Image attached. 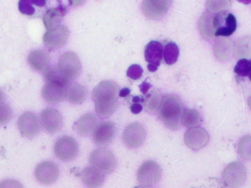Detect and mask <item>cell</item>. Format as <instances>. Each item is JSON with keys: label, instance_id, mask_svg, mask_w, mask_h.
Here are the masks:
<instances>
[{"label": "cell", "instance_id": "obj_1", "mask_svg": "<svg viewBox=\"0 0 251 188\" xmlns=\"http://www.w3.org/2000/svg\"><path fill=\"white\" fill-rule=\"evenodd\" d=\"M119 87L111 81L101 82L94 90L92 98L95 110L100 117L108 118L114 113L118 104Z\"/></svg>", "mask_w": 251, "mask_h": 188}, {"label": "cell", "instance_id": "obj_2", "mask_svg": "<svg viewBox=\"0 0 251 188\" xmlns=\"http://www.w3.org/2000/svg\"><path fill=\"white\" fill-rule=\"evenodd\" d=\"M183 112V103L177 95H167L161 100L159 117L169 129H178Z\"/></svg>", "mask_w": 251, "mask_h": 188}, {"label": "cell", "instance_id": "obj_3", "mask_svg": "<svg viewBox=\"0 0 251 188\" xmlns=\"http://www.w3.org/2000/svg\"><path fill=\"white\" fill-rule=\"evenodd\" d=\"M212 24L215 36H230L236 31L237 26L235 16L226 11L218 12L213 16Z\"/></svg>", "mask_w": 251, "mask_h": 188}, {"label": "cell", "instance_id": "obj_4", "mask_svg": "<svg viewBox=\"0 0 251 188\" xmlns=\"http://www.w3.org/2000/svg\"><path fill=\"white\" fill-rule=\"evenodd\" d=\"M91 164L103 173H111L116 167L114 154L105 148L95 150L90 155Z\"/></svg>", "mask_w": 251, "mask_h": 188}, {"label": "cell", "instance_id": "obj_5", "mask_svg": "<svg viewBox=\"0 0 251 188\" xmlns=\"http://www.w3.org/2000/svg\"><path fill=\"white\" fill-rule=\"evenodd\" d=\"M161 170L159 165L153 161L144 163L138 171V181L143 187H152L159 182Z\"/></svg>", "mask_w": 251, "mask_h": 188}, {"label": "cell", "instance_id": "obj_6", "mask_svg": "<svg viewBox=\"0 0 251 188\" xmlns=\"http://www.w3.org/2000/svg\"><path fill=\"white\" fill-rule=\"evenodd\" d=\"M55 155L62 161H70L78 153V145L71 137L64 136L57 141L54 148Z\"/></svg>", "mask_w": 251, "mask_h": 188}, {"label": "cell", "instance_id": "obj_7", "mask_svg": "<svg viewBox=\"0 0 251 188\" xmlns=\"http://www.w3.org/2000/svg\"><path fill=\"white\" fill-rule=\"evenodd\" d=\"M68 28L64 25H56L48 29L44 35V44L50 49H55L63 47L69 38Z\"/></svg>", "mask_w": 251, "mask_h": 188}, {"label": "cell", "instance_id": "obj_8", "mask_svg": "<svg viewBox=\"0 0 251 188\" xmlns=\"http://www.w3.org/2000/svg\"><path fill=\"white\" fill-rule=\"evenodd\" d=\"M226 185L232 188H237L243 185L246 179V169L242 163L234 162L230 163L225 168L223 173Z\"/></svg>", "mask_w": 251, "mask_h": 188}, {"label": "cell", "instance_id": "obj_9", "mask_svg": "<svg viewBox=\"0 0 251 188\" xmlns=\"http://www.w3.org/2000/svg\"><path fill=\"white\" fill-rule=\"evenodd\" d=\"M58 67L70 80L76 79L81 70L80 60L73 52H66L62 54Z\"/></svg>", "mask_w": 251, "mask_h": 188}, {"label": "cell", "instance_id": "obj_10", "mask_svg": "<svg viewBox=\"0 0 251 188\" xmlns=\"http://www.w3.org/2000/svg\"><path fill=\"white\" fill-rule=\"evenodd\" d=\"M171 2L172 0H143L142 10L149 19H159L167 13Z\"/></svg>", "mask_w": 251, "mask_h": 188}, {"label": "cell", "instance_id": "obj_11", "mask_svg": "<svg viewBox=\"0 0 251 188\" xmlns=\"http://www.w3.org/2000/svg\"><path fill=\"white\" fill-rule=\"evenodd\" d=\"M184 141L186 145L193 150L203 148L209 141V135L203 128H191L185 133Z\"/></svg>", "mask_w": 251, "mask_h": 188}, {"label": "cell", "instance_id": "obj_12", "mask_svg": "<svg viewBox=\"0 0 251 188\" xmlns=\"http://www.w3.org/2000/svg\"><path fill=\"white\" fill-rule=\"evenodd\" d=\"M162 44L156 41H152L147 44L145 48V58L148 63V69L151 72H155L161 64L163 59Z\"/></svg>", "mask_w": 251, "mask_h": 188}, {"label": "cell", "instance_id": "obj_13", "mask_svg": "<svg viewBox=\"0 0 251 188\" xmlns=\"http://www.w3.org/2000/svg\"><path fill=\"white\" fill-rule=\"evenodd\" d=\"M146 138V132L142 125L133 123L129 125L125 129L123 140L126 145L130 148H137L140 146Z\"/></svg>", "mask_w": 251, "mask_h": 188}, {"label": "cell", "instance_id": "obj_14", "mask_svg": "<svg viewBox=\"0 0 251 188\" xmlns=\"http://www.w3.org/2000/svg\"><path fill=\"white\" fill-rule=\"evenodd\" d=\"M59 169L55 163L45 161L36 167L35 175L39 182L44 185H50L56 181Z\"/></svg>", "mask_w": 251, "mask_h": 188}, {"label": "cell", "instance_id": "obj_15", "mask_svg": "<svg viewBox=\"0 0 251 188\" xmlns=\"http://www.w3.org/2000/svg\"><path fill=\"white\" fill-rule=\"evenodd\" d=\"M18 126L21 133L27 138L36 136L40 130L39 118L31 112H27L20 118Z\"/></svg>", "mask_w": 251, "mask_h": 188}, {"label": "cell", "instance_id": "obj_16", "mask_svg": "<svg viewBox=\"0 0 251 188\" xmlns=\"http://www.w3.org/2000/svg\"><path fill=\"white\" fill-rule=\"evenodd\" d=\"M115 134V125L112 122H103L94 129V141L99 146H105L111 143Z\"/></svg>", "mask_w": 251, "mask_h": 188}, {"label": "cell", "instance_id": "obj_17", "mask_svg": "<svg viewBox=\"0 0 251 188\" xmlns=\"http://www.w3.org/2000/svg\"><path fill=\"white\" fill-rule=\"evenodd\" d=\"M41 120L44 128L50 133H55L61 129L62 118L58 110L48 108L41 114Z\"/></svg>", "mask_w": 251, "mask_h": 188}, {"label": "cell", "instance_id": "obj_18", "mask_svg": "<svg viewBox=\"0 0 251 188\" xmlns=\"http://www.w3.org/2000/svg\"><path fill=\"white\" fill-rule=\"evenodd\" d=\"M67 88L59 84L48 82L42 90V96L49 104H58L64 100Z\"/></svg>", "mask_w": 251, "mask_h": 188}, {"label": "cell", "instance_id": "obj_19", "mask_svg": "<svg viewBox=\"0 0 251 188\" xmlns=\"http://www.w3.org/2000/svg\"><path fill=\"white\" fill-rule=\"evenodd\" d=\"M98 120L92 113H87L82 116L75 123V129L81 136L89 135L98 125Z\"/></svg>", "mask_w": 251, "mask_h": 188}, {"label": "cell", "instance_id": "obj_20", "mask_svg": "<svg viewBox=\"0 0 251 188\" xmlns=\"http://www.w3.org/2000/svg\"><path fill=\"white\" fill-rule=\"evenodd\" d=\"M67 7L63 5L49 9L43 18L44 24L47 29H51L58 25L67 13Z\"/></svg>", "mask_w": 251, "mask_h": 188}, {"label": "cell", "instance_id": "obj_21", "mask_svg": "<svg viewBox=\"0 0 251 188\" xmlns=\"http://www.w3.org/2000/svg\"><path fill=\"white\" fill-rule=\"evenodd\" d=\"M28 61L31 67L38 71H44L48 69L50 57L43 50H36L29 54Z\"/></svg>", "mask_w": 251, "mask_h": 188}, {"label": "cell", "instance_id": "obj_22", "mask_svg": "<svg viewBox=\"0 0 251 188\" xmlns=\"http://www.w3.org/2000/svg\"><path fill=\"white\" fill-rule=\"evenodd\" d=\"M65 96L70 103L75 104H82L87 98V91L85 87L79 84L68 85L66 89Z\"/></svg>", "mask_w": 251, "mask_h": 188}, {"label": "cell", "instance_id": "obj_23", "mask_svg": "<svg viewBox=\"0 0 251 188\" xmlns=\"http://www.w3.org/2000/svg\"><path fill=\"white\" fill-rule=\"evenodd\" d=\"M82 179L88 187L97 188L100 186L104 182V176L100 170L94 167H88L82 173Z\"/></svg>", "mask_w": 251, "mask_h": 188}, {"label": "cell", "instance_id": "obj_24", "mask_svg": "<svg viewBox=\"0 0 251 188\" xmlns=\"http://www.w3.org/2000/svg\"><path fill=\"white\" fill-rule=\"evenodd\" d=\"M214 54L218 60H227L233 53V44L230 40H218L214 47Z\"/></svg>", "mask_w": 251, "mask_h": 188}, {"label": "cell", "instance_id": "obj_25", "mask_svg": "<svg viewBox=\"0 0 251 188\" xmlns=\"http://www.w3.org/2000/svg\"><path fill=\"white\" fill-rule=\"evenodd\" d=\"M213 16L211 13H205L201 16L199 29L201 35L206 40H211L215 37L212 24Z\"/></svg>", "mask_w": 251, "mask_h": 188}, {"label": "cell", "instance_id": "obj_26", "mask_svg": "<svg viewBox=\"0 0 251 188\" xmlns=\"http://www.w3.org/2000/svg\"><path fill=\"white\" fill-rule=\"evenodd\" d=\"M45 78L48 82L59 84L64 87H68L70 85V79L66 77L65 75L57 66L47 69L45 73Z\"/></svg>", "mask_w": 251, "mask_h": 188}, {"label": "cell", "instance_id": "obj_27", "mask_svg": "<svg viewBox=\"0 0 251 188\" xmlns=\"http://www.w3.org/2000/svg\"><path fill=\"white\" fill-rule=\"evenodd\" d=\"M147 96L144 99L145 108L150 113L155 112L159 107L161 101V95L158 90L152 89V91L146 94Z\"/></svg>", "mask_w": 251, "mask_h": 188}, {"label": "cell", "instance_id": "obj_28", "mask_svg": "<svg viewBox=\"0 0 251 188\" xmlns=\"http://www.w3.org/2000/svg\"><path fill=\"white\" fill-rule=\"evenodd\" d=\"M46 0H20L19 1V10L23 14L32 16L36 12L34 6L45 7Z\"/></svg>", "mask_w": 251, "mask_h": 188}, {"label": "cell", "instance_id": "obj_29", "mask_svg": "<svg viewBox=\"0 0 251 188\" xmlns=\"http://www.w3.org/2000/svg\"><path fill=\"white\" fill-rule=\"evenodd\" d=\"M181 120L186 127L193 128L201 124L202 122V118L197 110L189 109L183 112Z\"/></svg>", "mask_w": 251, "mask_h": 188}, {"label": "cell", "instance_id": "obj_30", "mask_svg": "<svg viewBox=\"0 0 251 188\" xmlns=\"http://www.w3.org/2000/svg\"><path fill=\"white\" fill-rule=\"evenodd\" d=\"M164 61L167 65H173L177 62L179 57V48L177 44L169 42L163 49Z\"/></svg>", "mask_w": 251, "mask_h": 188}, {"label": "cell", "instance_id": "obj_31", "mask_svg": "<svg viewBox=\"0 0 251 188\" xmlns=\"http://www.w3.org/2000/svg\"><path fill=\"white\" fill-rule=\"evenodd\" d=\"M250 53H251V38H250V36L239 40L236 45V54L237 57L250 56Z\"/></svg>", "mask_w": 251, "mask_h": 188}, {"label": "cell", "instance_id": "obj_32", "mask_svg": "<svg viewBox=\"0 0 251 188\" xmlns=\"http://www.w3.org/2000/svg\"><path fill=\"white\" fill-rule=\"evenodd\" d=\"M251 63L246 58H242L236 63L234 68V72L238 76L245 77L251 74Z\"/></svg>", "mask_w": 251, "mask_h": 188}, {"label": "cell", "instance_id": "obj_33", "mask_svg": "<svg viewBox=\"0 0 251 188\" xmlns=\"http://www.w3.org/2000/svg\"><path fill=\"white\" fill-rule=\"evenodd\" d=\"M231 5L230 0H208L207 7L211 12H220L229 8Z\"/></svg>", "mask_w": 251, "mask_h": 188}, {"label": "cell", "instance_id": "obj_34", "mask_svg": "<svg viewBox=\"0 0 251 188\" xmlns=\"http://www.w3.org/2000/svg\"><path fill=\"white\" fill-rule=\"evenodd\" d=\"M251 136L246 135L239 141V154L242 158L250 160L251 157Z\"/></svg>", "mask_w": 251, "mask_h": 188}, {"label": "cell", "instance_id": "obj_35", "mask_svg": "<svg viewBox=\"0 0 251 188\" xmlns=\"http://www.w3.org/2000/svg\"><path fill=\"white\" fill-rule=\"evenodd\" d=\"M12 117V110L7 104H0V125L8 123Z\"/></svg>", "mask_w": 251, "mask_h": 188}, {"label": "cell", "instance_id": "obj_36", "mask_svg": "<svg viewBox=\"0 0 251 188\" xmlns=\"http://www.w3.org/2000/svg\"><path fill=\"white\" fill-rule=\"evenodd\" d=\"M142 73H143V69L137 64L131 65L127 70V76L134 80L140 79Z\"/></svg>", "mask_w": 251, "mask_h": 188}, {"label": "cell", "instance_id": "obj_37", "mask_svg": "<svg viewBox=\"0 0 251 188\" xmlns=\"http://www.w3.org/2000/svg\"><path fill=\"white\" fill-rule=\"evenodd\" d=\"M142 109H143V107H142V104H139V103H134V104L130 107V110H131L133 114H138V113H141Z\"/></svg>", "mask_w": 251, "mask_h": 188}, {"label": "cell", "instance_id": "obj_38", "mask_svg": "<svg viewBox=\"0 0 251 188\" xmlns=\"http://www.w3.org/2000/svg\"><path fill=\"white\" fill-rule=\"evenodd\" d=\"M139 88H140L141 92L145 94V95H146L148 91H149L150 89L151 88V85L148 83V82H144L143 83L139 86Z\"/></svg>", "mask_w": 251, "mask_h": 188}, {"label": "cell", "instance_id": "obj_39", "mask_svg": "<svg viewBox=\"0 0 251 188\" xmlns=\"http://www.w3.org/2000/svg\"><path fill=\"white\" fill-rule=\"evenodd\" d=\"M130 90L129 88H125L120 91V94H119V95L120 97H126L130 94Z\"/></svg>", "mask_w": 251, "mask_h": 188}, {"label": "cell", "instance_id": "obj_40", "mask_svg": "<svg viewBox=\"0 0 251 188\" xmlns=\"http://www.w3.org/2000/svg\"><path fill=\"white\" fill-rule=\"evenodd\" d=\"M69 1H70V4H72V5L80 6L83 4L86 0H69Z\"/></svg>", "mask_w": 251, "mask_h": 188}, {"label": "cell", "instance_id": "obj_41", "mask_svg": "<svg viewBox=\"0 0 251 188\" xmlns=\"http://www.w3.org/2000/svg\"><path fill=\"white\" fill-rule=\"evenodd\" d=\"M144 98H141V97L139 96H134L133 98V103H140L143 102Z\"/></svg>", "mask_w": 251, "mask_h": 188}, {"label": "cell", "instance_id": "obj_42", "mask_svg": "<svg viewBox=\"0 0 251 188\" xmlns=\"http://www.w3.org/2000/svg\"><path fill=\"white\" fill-rule=\"evenodd\" d=\"M5 98V94H4V92L2 90L0 89V104H2V103L3 102Z\"/></svg>", "mask_w": 251, "mask_h": 188}, {"label": "cell", "instance_id": "obj_43", "mask_svg": "<svg viewBox=\"0 0 251 188\" xmlns=\"http://www.w3.org/2000/svg\"><path fill=\"white\" fill-rule=\"evenodd\" d=\"M240 2L243 3V4H248L251 3V0H238Z\"/></svg>", "mask_w": 251, "mask_h": 188}]
</instances>
